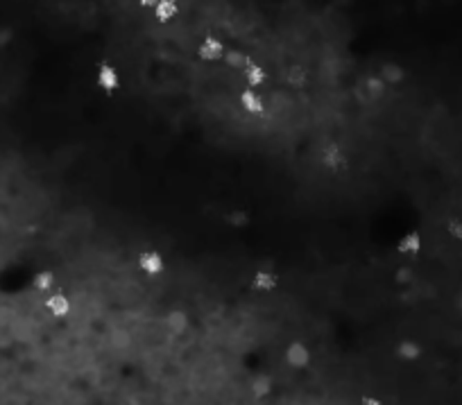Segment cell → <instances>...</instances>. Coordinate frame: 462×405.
<instances>
[{
    "label": "cell",
    "instance_id": "1",
    "mask_svg": "<svg viewBox=\"0 0 462 405\" xmlns=\"http://www.w3.org/2000/svg\"><path fill=\"white\" fill-rule=\"evenodd\" d=\"M322 163H324V166H327L329 170H340V168L347 166V159H345V154H342L338 143L331 141V143L324 145V150H322Z\"/></svg>",
    "mask_w": 462,
    "mask_h": 405
},
{
    "label": "cell",
    "instance_id": "2",
    "mask_svg": "<svg viewBox=\"0 0 462 405\" xmlns=\"http://www.w3.org/2000/svg\"><path fill=\"white\" fill-rule=\"evenodd\" d=\"M198 57L204 59V62H213V59H220L225 57V46H222V41L216 39V37H207L200 46H198Z\"/></svg>",
    "mask_w": 462,
    "mask_h": 405
},
{
    "label": "cell",
    "instance_id": "3",
    "mask_svg": "<svg viewBox=\"0 0 462 405\" xmlns=\"http://www.w3.org/2000/svg\"><path fill=\"white\" fill-rule=\"evenodd\" d=\"M139 267L145 274H159L164 270V258H161L159 252H154V249H148V252H143L139 256Z\"/></svg>",
    "mask_w": 462,
    "mask_h": 405
},
{
    "label": "cell",
    "instance_id": "4",
    "mask_svg": "<svg viewBox=\"0 0 462 405\" xmlns=\"http://www.w3.org/2000/svg\"><path fill=\"white\" fill-rule=\"evenodd\" d=\"M152 12L159 23H170L179 14V5L177 0H159V3L152 7Z\"/></svg>",
    "mask_w": 462,
    "mask_h": 405
},
{
    "label": "cell",
    "instance_id": "5",
    "mask_svg": "<svg viewBox=\"0 0 462 405\" xmlns=\"http://www.w3.org/2000/svg\"><path fill=\"white\" fill-rule=\"evenodd\" d=\"M98 84H100L105 91H116L118 86H121V77H118V73H116L109 64H100Z\"/></svg>",
    "mask_w": 462,
    "mask_h": 405
},
{
    "label": "cell",
    "instance_id": "6",
    "mask_svg": "<svg viewBox=\"0 0 462 405\" xmlns=\"http://www.w3.org/2000/svg\"><path fill=\"white\" fill-rule=\"evenodd\" d=\"M308 358H311V356H308V349L304 347L302 342H293V344L288 347V351H286V360H288V363L293 365V367H306V365H308Z\"/></svg>",
    "mask_w": 462,
    "mask_h": 405
},
{
    "label": "cell",
    "instance_id": "7",
    "mask_svg": "<svg viewBox=\"0 0 462 405\" xmlns=\"http://www.w3.org/2000/svg\"><path fill=\"white\" fill-rule=\"evenodd\" d=\"M422 249V236L417 231H410L404 238L399 240V252L401 254H417Z\"/></svg>",
    "mask_w": 462,
    "mask_h": 405
},
{
    "label": "cell",
    "instance_id": "8",
    "mask_svg": "<svg viewBox=\"0 0 462 405\" xmlns=\"http://www.w3.org/2000/svg\"><path fill=\"white\" fill-rule=\"evenodd\" d=\"M241 107L247 114H261L263 111V100L256 96L254 91H243L241 93Z\"/></svg>",
    "mask_w": 462,
    "mask_h": 405
},
{
    "label": "cell",
    "instance_id": "9",
    "mask_svg": "<svg viewBox=\"0 0 462 405\" xmlns=\"http://www.w3.org/2000/svg\"><path fill=\"white\" fill-rule=\"evenodd\" d=\"M381 77H383L385 84H399L401 80H404V68H401L399 64H395V62H388V64H383V68H381Z\"/></svg>",
    "mask_w": 462,
    "mask_h": 405
},
{
    "label": "cell",
    "instance_id": "10",
    "mask_svg": "<svg viewBox=\"0 0 462 405\" xmlns=\"http://www.w3.org/2000/svg\"><path fill=\"white\" fill-rule=\"evenodd\" d=\"M46 308L55 317H64V315H68V310H71V304H68V299L64 295H53L46 301Z\"/></svg>",
    "mask_w": 462,
    "mask_h": 405
},
{
    "label": "cell",
    "instance_id": "11",
    "mask_svg": "<svg viewBox=\"0 0 462 405\" xmlns=\"http://www.w3.org/2000/svg\"><path fill=\"white\" fill-rule=\"evenodd\" d=\"M252 286L256 288V290H272L277 286V277L272 272H268V270H261V272H256L254 274V281H252Z\"/></svg>",
    "mask_w": 462,
    "mask_h": 405
},
{
    "label": "cell",
    "instance_id": "12",
    "mask_svg": "<svg viewBox=\"0 0 462 405\" xmlns=\"http://www.w3.org/2000/svg\"><path fill=\"white\" fill-rule=\"evenodd\" d=\"M166 324H168V329L173 331L175 335H182L186 331V326H188V317L182 313V310H173V313L168 315Z\"/></svg>",
    "mask_w": 462,
    "mask_h": 405
},
{
    "label": "cell",
    "instance_id": "13",
    "mask_svg": "<svg viewBox=\"0 0 462 405\" xmlns=\"http://www.w3.org/2000/svg\"><path fill=\"white\" fill-rule=\"evenodd\" d=\"M397 356L401 360H417L419 356H422V349H419V344L413 342V340H404L397 347Z\"/></svg>",
    "mask_w": 462,
    "mask_h": 405
},
{
    "label": "cell",
    "instance_id": "14",
    "mask_svg": "<svg viewBox=\"0 0 462 405\" xmlns=\"http://www.w3.org/2000/svg\"><path fill=\"white\" fill-rule=\"evenodd\" d=\"M245 71V80L250 82L252 86H259V84H263L265 82V71L259 66V64H254V62H247V66L243 68Z\"/></svg>",
    "mask_w": 462,
    "mask_h": 405
},
{
    "label": "cell",
    "instance_id": "15",
    "mask_svg": "<svg viewBox=\"0 0 462 405\" xmlns=\"http://www.w3.org/2000/svg\"><path fill=\"white\" fill-rule=\"evenodd\" d=\"M286 80L290 86H304L308 80V73L304 66H290L286 71Z\"/></svg>",
    "mask_w": 462,
    "mask_h": 405
},
{
    "label": "cell",
    "instance_id": "16",
    "mask_svg": "<svg viewBox=\"0 0 462 405\" xmlns=\"http://www.w3.org/2000/svg\"><path fill=\"white\" fill-rule=\"evenodd\" d=\"M252 392L256 399H263V396H268L272 392V381L270 376H256L252 381Z\"/></svg>",
    "mask_w": 462,
    "mask_h": 405
},
{
    "label": "cell",
    "instance_id": "17",
    "mask_svg": "<svg viewBox=\"0 0 462 405\" xmlns=\"http://www.w3.org/2000/svg\"><path fill=\"white\" fill-rule=\"evenodd\" d=\"M225 59H227V66L238 68V71H243V68L247 66V62H250V59H247V55L241 53V50H227Z\"/></svg>",
    "mask_w": 462,
    "mask_h": 405
},
{
    "label": "cell",
    "instance_id": "18",
    "mask_svg": "<svg viewBox=\"0 0 462 405\" xmlns=\"http://www.w3.org/2000/svg\"><path fill=\"white\" fill-rule=\"evenodd\" d=\"M365 89H367V93H370V96H372V100H379V98L383 96V91H385L383 77H367Z\"/></svg>",
    "mask_w": 462,
    "mask_h": 405
},
{
    "label": "cell",
    "instance_id": "19",
    "mask_svg": "<svg viewBox=\"0 0 462 405\" xmlns=\"http://www.w3.org/2000/svg\"><path fill=\"white\" fill-rule=\"evenodd\" d=\"M55 286V274L53 272H39L37 277H34V288L37 290H41V292H46V290H50Z\"/></svg>",
    "mask_w": 462,
    "mask_h": 405
},
{
    "label": "cell",
    "instance_id": "20",
    "mask_svg": "<svg viewBox=\"0 0 462 405\" xmlns=\"http://www.w3.org/2000/svg\"><path fill=\"white\" fill-rule=\"evenodd\" d=\"M227 222L231 224V227H236V229H243L247 222H250V215H247L245 211H231L229 215H227Z\"/></svg>",
    "mask_w": 462,
    "mask_h": 405
},
{
    "label": "cell",
    "instance_id": "21",
    "mask_svg": "<svg viewBox=\"0 0 462 405\" xmlns=\"http://www.w3.org/2000/svg\"><path fill=\"white\" fill-rule=\"evenodd\" d=\"M395 281L401 283V286H408V283L415 281V272L410 270V267H399L397 274H395Z\"/></svg>",
    "mask_w": 462,
    "mask_h": 405
},
{
    "label": "cell",
    "instance_id": "22",
    "mask_svg": "<svg viewBox=\"0 0 462 405\" xmlns=\"http://www.w3.org/2000/svg\"><path fill=\"white\" fill-rule=\"evenodd\" d=\"M447 231H449V236H453L456 240H462V220H449Z\"/></svg>",
    "mask_w": 462,
    "mask_h": 405
},
{
    "label": "cell",
    "instance_id": "23",
    "mask_svg": "<svg viewBox=\"0 0 462 405\" xmlns=\"http://www.w3.org/2000/svg\"><path fill=\"white\" fill-rule=\"evenodd\" d=\"M356 98H358V102H363V105H370V102H374L370 93H367L365 84H358V89H356Z\"/></svg>",
    "mask_w": 462,
    "mask_h": 405
},
{
    "label": "cell",
    "instance_id": "24",
    "mask_svg": "<svg viewBox=\"0 0 462 405\" xmlns=\"http://www.w3.org/2000/svg\"><path fill=\"white\" fill-rule=\"evenodd\" d=\"M114 344H116V347H127V344H130V333H127V331H116L114 333Z\"/></svg>",
    "mask_w": 462,
    "mask_h": 405
},
{
    "label": "cell",
    "instance_id": "25",
    "mask_svg": "<svg viewBox=\"0 0 462 405\" xmlns=\"http://www.w3.org/2000/svg\"><path fill=\"white\" fill-rule=\"evenodd\" d=\"M12 37H14V32L10 28H0V48L7 46V43L12 41Z\"/></svg>",
    "mask_w": 462,
    "mask_h": 405
},
{
    "label": "cell",
    "instance_id": "26",
    "mask_svg": "<svg viewBox=\"0 0 462 405\" xmlns=\"http://www.w3.org/2000/svg\"><path fill=\"white\" fill-rule=\"evenodd\" d=\"M136 3H139L143 10H152V7L159 3V0H136Z\"/></svg>",
    "mask_w": 462,
    "mask_h": 405
},
{
    "label": "cell",
    "instance_id": "27",
    "mask_svg": "<svg viewBox=\"0 0 462 405\" xmlns=\"http://www.w3.org/2000/svg\"><path fill=\"white\" fill-rule=\"evenodd\" d=\"M363 403H367V405H376V403H379V401H376V399H370V396H365V399H363Z\"/></svg>",
    "mask_w": 462,
    "mask_h": 405
},
{
    "label": "cell",
    "instance_id": "28",
    "mask_svg": "<svg viewBox=\"0 0 462 405\" xmlns=\"http://www.w3.org/2000/svg\"><path fill=\"white\" fill-rule=\"evenodd\" d=\"M460 308H462V297H460Z\"/></svg>",
    "mask_w": 462,
    "mask_h": 405
}]
</instances>
